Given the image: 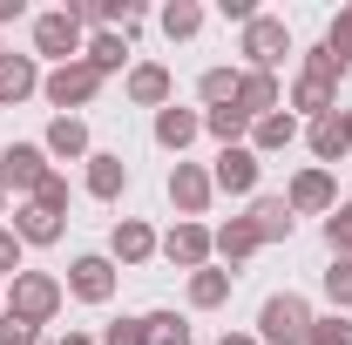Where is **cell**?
Instances as JSON below:
<instances>
[{
  "label": "cell",
  "instance_id": "obj_19",
  "mask_svg": "<svg viewBox=\"0 0 352 345\" xmlns=\"http://www.w3.org/2000/svg\"><path fill=\"white\" fill-rule=\"evenodd\" d=\"M28 95H41L34 54H7V61H0V109H14V102H28Z\"/></svg>",
  "mask_w": 352,
  "mask_h": 345
},
{
  "label": "cell",
  "instance_id": "obj_22",
  "mask_svg": "<svg viewBox=\"0 0 352 345\" xmlns=\"http://www.w3.org/2000/svg\"><path fill=\"white\" fill-rule=\"evenodd\" d=\"M244 216H251V230H258V244H285V237H292V223H298L285 197H258V203H251Z\"/></svg>",
  "mask_w": 352,
  "mask_h": 345
},
{
  "label": "cell",
  "instance_id": "obj_14",
  "mask_svg": "<svg viewBox=\"0 0 352 345\" xmlns=\"http://www.w3.org/2000/svg\"><path fill=\"white\" fill-rule=\"evenodd\" d=\"M88 197H95V203H116V197H122V190H129V163H122V156H116V149H95V156H88Z\"/></svg>",
  "mask_w": 352,
  "mask_h": 345
},
{
  "label": "cell",
  "instance_id": "obj_36",
  "mask_svg": "<svg viewBox=\"0 0 352 345\" xmlns=\"http://www.w3.org/2000/svg\"><path fill=\"white\" fill-rule=\"evenodd\" d=\"M21 251H28V244L14 237V223H0V278H21V271H28V264H21Z\"/></svg>",
  "mask_w": 352,
  "mask_h": 345
},
{
  "label": "cell",
  "instance_id": "obj_42",
  "mask_svg": "<svg viewBox=\"0 0 352 345\" xmlns=\"http://www.w3.org/2000/svg\"><path fill=\"white\" fill-rule=\"evenodd\" d=\"M54 345H95V339H88V332H61Z\"/></svg>",
  "mask_w": 352,
  "mask_h": 345
},
{
  "label": "cell",
  "instance_id": "obj_33",
  "mask_svg": "<svg viewBox=\"0 0 352 345\" xmlns=\"http://www.w3.org/2000/svg\"><path fill=\"white\" fill-rule=\"evenodd\" d=\"M325 298H332V311H352V258H332V271H325Z\"/></svg>",
  "mask_w": 352,
  "mask_h": 345
},
{
  "label": "cell",
  "instance_id": "obj_17",
  "mask_svg": "<svg viewBox=\"0 0 352 345\" xmlns=\"http://www.w3.org/2000/svg\"><path fill=\"white\" fill-rule=\"evenodd\" d=\"M109 258H116V264H142V258H156V230H149L142 216H122V223L109 230Z\"/></svg>",
  "mask_w": 352,
  "mask_h": 345
},
{
  "label": "cell",
  "instance_id": "obj_13",
  "mask_svg": "<svg viewBox=\"0 0 352 345\" xmlns=\"http://www.w3.org/2000/svg\"><path fill=\"white\" fill-rule=\"evenodd\" d=\"M41 149H47V156H61V163H88V156H95V142H88V122H82V115H54V122H47V135H41Z\"/></svg>",
  "mask_w": 352,
  "mask_h": 345
},
{
  "label": "cell",
  "instance_id": "obj_1",
  "mask_svg": "<svg viewBox=\"0 0 352 345\" xmlns=\"http://www.w3.org/2000/svg\"><path fill=\"white\" fill-rule=\"evenodd\" d=\"M311 318H318V311H311L298 291H271L264 311H258V345H305Z\"/></svg>",
  "mask_w": 352,
  "mask_h": 345
},
{
  "label": "cell",
  "instance_id": "obj_10",
  "mask_svg": "<svg viewBox=\"0 0 352 345\" xmlns=\"http://www.w3.org/2000/svg\"><path fill=\"white\" fill-rule=\"evenodd\" d=\"M244 122H264V115H278L285 109V88H278V75H258V68H244L237 75V102H230Z\"/></svg>",
  "mask_w": 352,
  "mask_h": 345
},
{
  "label": "cell",
  "instance_id": "obj_11",
  "mask_svg": "<svg viewBox=\"0 0 352 345\" xmlns=\"http://www.w3.org/2000/svg\"><path fill=\"white\" fill-rule=\"evenodd\" d=\"M210 197H217V183H210V170H197V163H176L170 170V203H176V216H197L210 210Z\"/></svg>",
  "mask_w": 352,
  "mask_h": 345
},
{
  "label": "cell",
  "instance_id": "obj_2",
  "mask_svg": "<svg viewBox=\"0 0 352 345\" xmlns=\"http://www.w3.org/2000/svg\"><path fill=\"white\" fill-rule=\"evenodd\" d=\"M61 298H68V285L47 278V271H21V278H7V311L28 318V325H47V318L61 311Z\"/></svg>",
  "mask_w": 352,
  "mask_h": 345
},
{
  "label": "cell",
  "instance_id": "obj_16",
  "mask_svg": "<svg viewBox=\"0 0 352 345\" xmlns=\"http://www.w3.org/2000/svg\"><path fill=\"white\" fill-rule=\"evenodd\" d=\"M210 244H217L223 271H237L244 258H258V251H264V244H258V230H251V216H230V223H217V230H210Z\"/></svg>",
  "mask_w": 352,
  "mask_h": 345
},
{
  "label": "cell",
  "instance_id": "obj_8",
  "mask_svg": "<svg viewBox=\"0 0 352 345\" xmlns=\"http://www.w3.org/2000/svg\"><path fill=\"white\" fill-rule=\"evenodd\" d=\"M68 298H82V304H109V298H116V258H102V251L75 258V264H68Z\"/></svg>",
  "mask_w": 352,
  "mask_h": 345
},
{
  "label": "cell",
  "instance_id": "obj_27",
  "mask_svg": "<svg viewBox=\"0 0 352 345\" xmlns=\"http://www.w3.org/2000/svg\"><path fill=\"white\" fill-rule=\"evenodd\" d=\"M204 129L217 135L223 149H244V142H251V122H244V115H237L230 102H223V109H204Z\"/></svg>",
  "mask_w": 352,
  "mask_h": 345
},
{
  "label": "cell",
  "instance_id": "obj_23",
  "mask_svg": "<svg viewBox=\"0 0 352 345\" xmlns=\"http://www.w3.org/2000/svg\"><path fill=\"white\" fill-rule=\"evenodd\" d=\"M82 61L95 68V75H102V82H109V75H116V68L129 61V34H116V27H102V34H88V41H82Z\"/></svg>",
  "mask_w": 352,
  "mask_h": 345
},
{
  "label": "cell",
  "instance_id": "obj_45",
  "mask_svg": "<svg viewBox=\"0 0 352 345\" xmlns=\"http://www.w3.org/2000/svg\"><path fill=\"white\" fill-rule=\"evenodd\" d=\"M0 216H7V190H0Z\"/></svg>",
  "mask_w": 352,
  "mask_h": 345
},
{
  "label": "cell",
  "instance_id": "obj_28",
  "mask_svg": "<svg viewBox=\"0 0 352 345\" xmlns=\"http://www.w3.org/2000/svg\"><path fill=\"white\" fill-rule=\"evenodd\" d=\"M156 21H163V34H170V41H190V34H204V7H197V0H170Z\"/></svg>",
  "mask_w": 352,
  "mask_h": 345
},
{
  "label": "cell",
  "instance_id": "obj_37",
  "mask_svg": "<svg viewBox=\"0 0 352 345\" xmlns=\"http://www.w3.org/2000/svg\"><path fill=\"white\" fill-rule=\"evenodd\" d=\"M0 345H41V325H28V318L0 311Z\"/></svg>",
  "mask_w": 352,
  "mask_h": 345
},
{
  "label": "cell",
  "instance_id": "obj_9",
  "mask_svg": "<svg viewBox=\"0 0 352 345\" xmlns=\"http://www.w3.org/2000/svg\"><path fill=\"white\" fill-rule=\"evenodd\" d=\"M156 251H163V258H170L176 271H204L217 244H210V230H204V223H190V216H176V230L163 237V244H156Z\"/></svg>",
  "mask_w": 352,
  "mask_h": 345
},
{
  "label": "cell",
  "instance_id": "obj_24",
  "mask_svg": "<svg viewBox=\"0 0 352 345\" xmlns=\"http://www.w3.org/2000/svg\"><path fill=\"white\" fill-rule=\"evenodd\" d=\"M230 285H237V271L204 264V271H190V304H197V311H217V304L230 298Z\"/></svg>",
  "mask_w": 352,
  "mask_h": 345
},
{
  "label": "cell",
  "instance_id": "obj_38",
  "mask_svg": "<svg viewBox=\"0 0 352 345\" xmlns=\"http://www.w3.org/2000/svg\"><path fill=\"white\" fill-rule=\"evenodd\" d=\"M102 345H149V325H142V318H116V325L102 332Z\"/></svg>",
  "mask_w": 352,
  "mask_h": 345
},
{
  "label": "cell",
  "instance_id": "obj_4",
  "mask_svg": "<svg viewBox=\"0 0 352 345\" xmlns=\"http://www.w3.org/2000/svg\"><path fill=\"white\" fill-rule=\"evenodd\" d=\"M41 95L61 109V115H75V109H88V102L102 95V75H95L88 61H61V68H47V75H41Z\"/></svg>",
  "mask_w": 352,
  "mask_h": 345
},
{
  "label": "cell",
  "instance_id": "obj_44",
  "mask_svg": "<svg viewBox=\"0 0 352 345\" xmlns=\"http://www.w3.org/2000/svg\"><path fill=\"white\" fill-rule=\"evenodd\" d=\"M0 311H7V278H0Z\"/></svg>",
  "mask_w": 352,
  "mask_h": 345
},
{
  "label": "cell",
  "instance_id": "obj_43",
  "mask_svg": "<svg viewBox=\"0 0 352 345\" xmlns=\"http://www.w3.org/2000/svg\"><path fill=\"white\" fill-rule=\"evenodd\" d=\"M339 129H346V142H352V109H339Z\"/></svg>",
  "mask_w": 352,
  "mask_h": 345
},
{
  "label": "cell",
  "instance_id": "obj_6",
  "mask_svg": "<svg viewBox=\"0 0 352 345\" xmlns=\"http://www.w3.org/2000/svg\"><path fill=\"white\" fill-rule=\"evenodd\" d=\"M82 27H75V14L68 7H54V14H34V54H47L54 68L61 61H82Z\"/></svg>",
  "mask_w": 352,
  "mask_h": 345
},
{
  "label": "cell",
  "instance_id": "obj_39",
  "mask_svg": "<svg viewBox=\"0 0 352 345\" xmlns=\"http://www.w3.org/2000/svg\"><path fill=\"white\" fill-rule=\"evenodd\" d=\"M298 75H332V82H339V75H346V68H339V61H332V47L318 41V47H305V68H298Z\"/></svg>",
  "mask_w": 352,
  "mask_h": 345
},
{
  "label": "cell",
  "instance_id": "obj_34",
  "mask_svg": "<svg viewBox=\"0 0 352 345\" xmlns=\"http://www.w3.org/2000/svg\"><path fill=\"white\" fill-rule=\"evenodd\" d=\"M325 244H332V258H352V203H339L325 216Z\"/></svg>",
  "mask_w": 352,
  "mask_h": 345
},
{
  "label": "cell",
  "instance_id": "obj_30",
  "mask_svg": "<svg viewBox=\"0 0 352 345\" xmlns=\"http://www.w3.org/2000/svg\"><path fill=\"white\" fill-rule=\"evenodd\" d=\"M142 325H149V345H190V325L176 311H142Z\"/></svg>",
  "mask_w": 352,
  "mask_h": 345
},
{
  "label": "cell",
  "instance_id": "obj_46",
  "mask_svg": "<svg viewBox=\"0 0 352 345\" xmlns=\"http://www.w3.org/2000/svg\"><path fill=\"white\" fill-rule=\"evenodd\" d=\"M0 61H7V47H0Z\"/></svg>",
  "mask_w": 352,
  "mask_h": 345
},
{
  "label": "cell",
  "instance_id": "obj_31",
  "mask_svg": "<svg viewBox=\"0 0 352 345\" xmlns=\"http://www.w3.org/2000/svg\"><path fill=\"white\" fill-rule=\"evenodd\" d=\"M305 345H352V311H325V318H311V339Z\"/></svg>",
  "mask_w": 352,
  "mask_h": 345
},
{
  "label": "cell",
  "instance_id": "obj_25",
  "mask_svg": "<svg viewBox=\"0 0 352 345\" xmlns=\"http://www.w3.org/2000/svg\"><path fill=\"white\" fill-rule=\"evenodd\" d=\"M14 237H21V244H61V216L41 210V203H21V210H14Z\"/></svg>",
  "mask_w": 352,
  "mask_h": 345
},
{
  "label": "cell",
  "instance_id": "obj_41",
  "mask_svg": "<svg viewBox=\"0 0 352 345\" xmlns=\"http://www.w3.org/2000/svg\"><path fill=\"white\" fill-rule=\"evenodd\" d=\"M217 345H258V332H223Z\"/></svg>",
  "mask_w": 352,
  "mask_h": 345
},
{
  "label": "cell",
  "instance_id": "obj_15",
  "mask_svg": "<svg viewBox=\"0 0 352 345\" xmlns=\"http://www.w3.org/2000/svg\"><path fill=\"white\" fill-rule=\"evenodd\" d=\"M292 115H339V82L332 75H298L292 82Z\"/></svg>",
  "mask_w": 352,
  "mask_h": 345
},
{
  "label": "cell",
  "instance_id": "obj_20",
  "mask_svg": "<svg viewBox=\"0 0 352 345\" xmlns=\"http://www.w3.org/2000/svg\"><path fill=\"white\" fill-rule=\"evenodd\" d=\"M298 142V115L292 109H278V115H264V122H251V156H278V149H292Z\"/></svg>",
  "mask_w": 352,
  "mask_h": 345
},
{
  "label": "cell",
  "instance_id": "obj_18",
  "mask_svg": "<svg viewBox=\"0 0 352 345\" xmlns=\"http://www.w3.org/2000/svg\"><path fill=\"white\" fill-rule=\"evenodd\" d=\"M122 88H129L135 109H170V68H163V61H135Z\"/></svg>",
  "mask_w": 352,
  "mask_h": 345
},
{
  "label": "cell",
  "instance_id": "obj_26",
  "mask_svg": "<svg viewBox=\"0 0 352 345\" xmlns=\"http://www.w3.org/2000/svg\"><path fill=\"white\" fill-rule=\"evenodd\" d=\"M311 156H318V170H325V163H339V156H352L339 115H318V122H311Z\"/></svg>",
  "mask_w": 352,
  "mask_h": 345
},
{
  "label": "cell",
  "instance_id": "obj_40",
  "mask_svg": "<svg viewBox=\"0 0 352 345\" xmlns=\"http://www.w3.org/2000/svg\"><path fill=\"white\" fill-rule=\"evenodd\" d=\"M21 14H28L21 0H0V27H7V21H21Z\"/></svg>",
  "mask_w": 352,
  "mask_h": 345
},
{
  "label": "cell",
  "instance_id": "obj_21",
  "mask_svg": "<svg viewBox=\"0 0 352 345\" xmlns=\"http://www.w3.org/2000/svg\"><path fill=\"white\" fill-rule=\"evenodd\" d=\"M197 135H204V115H197V109H176V102H170V109H156V142H163V149L183 156Z\"/></svg>",
  "mask_w": 352,
  "mask_h": 345
},
{
  "label": "cell",
  "instance_id": "obj_32",
  "mask_svg": "<svg viewBox=\"0 0 352 345\" xmlns=\"http://www.w3.org/2000/svg\"><path fill=\"white\" fill-rule=\"evenodd\" d=\"M325 47H332V61H339V68H352V0L332 14V27H325Z\"/></svg>",
  "mask_w": 352,
  "mask_h": 345
},
{
  "label": "cell",
  "instance_id": "obj_12",
  "mask_svg": "<svg viewBox=\"0 0 352 345\" xmlns=\"http://www.w3.org/2000/svg\"><path fill=\"white\" fill-rule=\"evenodd\" d=\"M258 156L251 149H217V170H210V183H217L223 197H258Z\"/></svg>",
  "mask_w": 352,
  "mask_h": 345
},
{
  "label": "cell",
  "instance_id": "obj_35",
  "mask_svg": "<svg viewBox=\"0 0 352 345\" xmlns=\"http://www.w3.org/2000/svg\"><path fill=\"white\" fill-rule=\"evenodd\" d=\"M28 203H41V210H54V216H68V176H54L47 170V183L28 197Z\"/></svg>",
  "mask_w": 352,
  "mask_h": 345
},
{
  "label": "cell",
  "instance_id": "obj_3",
  "mask_svg": "<svg viewBox=\"0 0 352 345\" xmlns=\"http://www.w3.org/2000/svg\"><path fill=\"white\" fill-rule=\"evenodd\" d=\"M237 54H244V61H251L258 75H278V68H285V54H292V27H285L278 14H258V21L244 27Z\"/></svg>",
  "mask_w": 352,
  "mask_h": 345
},
{
  "label": "cell",
  "instance_id": "obj_7",
  "mask_svg": "<svg viewBox=\"0 0 352 345\" xmlns=\"http://www.w3.org/2000/svg\"><path fill=\"white\" fill-rule=\"evenodd\" d=\"M285 203H292V216H332L339 210V183H332V170H298L292 176V190H285Z\"/></svg>",
  "mask_w": 352,
  "mask_h": 345
},
{
  "label": "cell",
  "instance_id": "obj_5",
  "mask_svg": "<svg viewBox=\"0 0 352 345\" xmlns=\"http://www.w3.org/2000/svg\"><path fill=\"white\" fill-rule=\"evenodd\" d=\"M41 183H47V149L41 142H7V149H0V190L34 197Z\"/></svg>",
  "mask_w": 352,
  "mask_h": 345
},
{
  "label": "cell",
  "instance_id": "obj_29",
  "mask_svg": "<svg viewBox=\"0 0 352 345\" xmlns=\"http://www.w3.org/2000/svg\"><path fill=\"white\" fill-rule=\"evenodd\" d=\"M197 95H204V109H223V102H237V68H204Z\"/></svg>",
  "mask_w": 352,
  "mask_h": 345
}]
</instances>
